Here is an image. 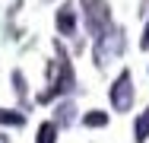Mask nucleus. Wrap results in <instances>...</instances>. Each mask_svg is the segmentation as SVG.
<instances>
[{
    "label": "nucleus",
    "instance_id": "6e6552de",
    "mask_svg": "<svg viewBox=\"0 0 149 143\" xmlns=\"http://www.w3.org/2000/svg\"><path fill=\"white\" fill-rule=\"evenodd\" d=\"M133 140L136 143H149V108L136 114V121H133Z\"/></svg>",
    "mask_w": 149,
    "mask_h": 143
},
{
    "label": "nucleus",
    "instance_id": "423d86ee",
    "mask_svg": "<svg viewBox=\"0 0 149 143\" xmlns=\"http://www.w3.org/2000/svg\"><path fill=\"white\" fill-rule=\"evenodd\" d=\"M76 111H79L76 102H73V99H63V102H57V108H54V118H51V121H54L57 127H73L76 118H79Z\"/></svg>",
    "mask_w": 149,
    "mask_h": 143
},
{
    "label": "nucleus",
    "instance_id": "39448f33",
    "mask_svg": "<svg viewBox=\"0 0 149 143\" xmlns=\"http://www.w3.org/2000/svg\"><path fill=\"white\" fill-rule=\"evenodd\" d=\"M54 26H57L60 38H73V35H76V26H79V6H76L73 0L60 3L57 16H54Z\"/></svg>",
    "mask_w": 149,
    "mask_h": 143
},
{
    "label": "nucleus",
    "instance_id": "f257e3e1",
    "mask_svg": "<svg viewBox=\"0 0 149 143\" xmlns=\"http://www.w3.org/2000/svg\"><path fill=\"white\" fill-rule=\"evenodd\" d=\"M45 80H48V86L38 92V102H54V99H60V95L73 92L76 73H73V64H70V57H67V51H63V45H54V60L48 64Z\"/></svg>",
    "mask_w": 149,
    "mask_h": 143
},
{
    "label": "nucleus",
    "instance_id": "0eeeda50",
    "mask_svg": "<svg viewBox=\"0 0 149 143\" xmlns=\"http://www.w3.org/2000/svg\"><path fill=\"white\" fill-rule=\"evenodd\" d=\"M26 111L19 108H0V127H26Z\"/></svg>",
    "mask_w": 149,
    "mask_h": 143
},
{
    "label": "nucleus",
    "instance_id": "f8f14e48",
    "mask_svg": "<svg viewBox=\"0 0 149 143\" xmlns=\"http://www.w3.org/2000/svg\"><path fill=\"white\" fill-rule=\"evenodd\" d=\"M140 48L149 51V19H146V26H143V35H140Z\"/></svg>",
    "mask_w": 149,
    "mask_h": 143
},
{
    "label": "nucleus",
    "instance_id": "1a4fd4ad",
    "mask_svg": "<svg viewBox=\"0 0 149 143\" xmlns=\"http://www.w3.org/2000/svg\"><path fill=\"white\" fill-rule=\"evenodd\" d=\"M57 134H60L57 124H54V121H45V124H38V137H35V143H57Z\"/></svg>",
    "mask_w": 149,
    "mask_h": 143
},
{
    "label": "nucleus",
    "instance_id": "f03ea898",
    "mask_svg": "<svg viewBox=\"0 0 149 143\" xmlns=\"http://www.w3.org/2000/svg\"><path fill=\"white\" fill-rule=\"evenodd\" d=\"M124 51H127V35H124V29L111 26L105 35H98V38H95L92 60H95V67H98V70H105V67H108L111 60H118Z\"/></svg>",
    "mask_w": 149,
    "mask_h": 143
},
{
    "label": "nucleus",
    "instance_id": "9d476101",
    "mask_svg": "<svg viewBox=\"0 0 149 143\" xmlns=\"http://www.w3.org/2000/svg\"><path fill=\"white\" fill-rule=\"evenodd\" d=\"M10 83H13V92H16L19 99H26V95H29V80H26V73H22V70H13V73H10Z\"/></svg>",
    "mask_w": 149,
    "mask_h": 143
},
{
    "label": "nucleus",
    "instance_id": "9b49d317",
    "mask_svg": "<svg viewBox=\"0 0 149 143\" xmlns=\"http://www.w3.org/2000/svg\"><path fill=\"white\" fill-rule=\"evenodd\" d=\"M83 124H86V127H108V111L95 108V111L83 114Z\"/></svg>",
    "mask_w": 149,
    "mask_h": 143
},
{
    "label": "nucleus",
    "instance_id": "ddd939ff",
    "mask_svg": "<svg viewBox=\"0 0 149 143\" xmlns=\"http://www.w3.org/2000/svg\"><path fill=\"white\" fill-rule=\"evenodd\" d=\"M0 143H10V137H3V134H0Z\"/></svg>",
    "mask_w": 149,
    "mask_h": 143
},
{
    "label": "nucleus",
    "instance_id": "20e7f679",
    "mask_svg": "<svg viewBox=\"0 0 149 143\" xmlns=\"http://www.w3.org/2000/svg\"><path fill=\"white\" fill-rule=\"evenodd\" d=\"M108 99H111V108H114V111H120V114L133 108V102H136V86H133V73H130L127 67L114 76Z\"/></svg>",
    "mask_w": 149,
    "mask_h": 143
},
{
    "label": "nucleus",
    "instance_id": "7ed1b4c3",
    "mask_svg": "<svg viewBox=\"0 0 149 143\" xmlns=\"http://www.w3.org/2000/svg\"><path fill=\"white\" fill-rule=\"evenodd\" d=\"M76 6H79V13H83V19H86V29H89L92 38L105 35L108 29L114 26V22H111V10H108V0H79Z\"/></svg>",
    "mask_w": 149,
    "mask_h": 143
}]
</instances>
